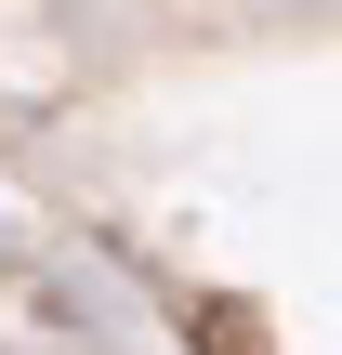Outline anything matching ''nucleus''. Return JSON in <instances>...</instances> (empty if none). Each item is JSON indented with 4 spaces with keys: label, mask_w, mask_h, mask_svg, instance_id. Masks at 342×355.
<instances>
[{
    "label": "nucleus",
    "mask_w": 342,
    "mask_h": 355,
    "mask_svg": "<svg viewBox=\"0 0 342 355\" xmlns=\"http://www.w3.org/2000/svg\"><path fill=\"white\" fill-rule=\"evenodd\" d=\"M198 343H211V355H264V329H250L237 303H211V316H198Z\"/></svg>",
    "instance_id": "f257e3e1"
}]
</instances>
